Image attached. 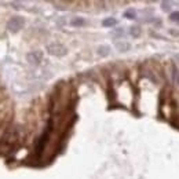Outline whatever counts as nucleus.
Masks as SVG:
<instances>
[{
  "instance_id": "obj_2",
  "label": "nucleus",
  "mask_w": 179,
  "mask_h": 179,
  "mask_svg": "<svg viewBox=\"0 0 179 179\" xmlns=\"http://www.w3.org/2000/svg\"><path fill=\"white\" fill-rule=\"evenodd\" d=\"M25 25V20L22 17H12L11 20L8 21L7 24V28L11 30V32H18L20 29L24 28Z\"/></svg>"
},
{
  "instance_id": "obj_1",
  "label": "nucleus",
  "mask_w": 179,
  "mask_h": 179,
  "mask_svg": "<svg viewBox=\"0 0 179 179\" xmlns=\"http://www.w3.org/2000/svg\"><path fill=\"white\" fill-rule=\"evenodd\" d=\"M47 51L54 57H64L68 54L66 47L62 46V44H59V43H50L47 46Z\"/></svg>"
},
{
  "instance_id": "obj_5",
  "label": "nucleus",
  "mask_w": 179,
  "mask_h": 179,
  "mask_svg": "<svg viewBox=\"0 0 179 179\" xmlns=\"http://www.w3.org/2000/svg\"><path fill=\"white\" fill-rule=\"evenodd\" d=\"M116 48H117L119 51L124 52V51H127L128 48H130V44H128V43H123V41H117V43H116Z\"/></svg>"
},
{
  "instance_id": "obj_9",
  "label": "nucleus",
  "mask_w": 179,
  "mask_h": 179,
  "mask_svg": "<svg viewBox=\"0 0 179 179\" xmlns=\"http://www.w3.org/2000/svg\"><path fill=\"white\" fill-rule=\"evenodd\" d=\"M116 24H117V21H116L115 18H106V20H104V22H102L104 26H115Z\"/></svg>"
},
{
  "instance_id": "obj_10",
  "label": "nucleus",
  "mask_w": 179,
  "mask_h": 179,
  "mask_svg": "<svg viewBox=\"0 0 179 179\" xmlns=\"http://www.w3.org/2000/svg\"><path fill=\"white\" fill-rule=\"evenodd\" d=\"M124 17L130 18V20H134V18H136V12L134 10H127V11L124 12Z\"/></svg>"
},
{
  "instance_id": "obj_6",
  "label": "nucleus",
  "mask_w": 179,
  "mask_h": 179,
  "mask_svg": "<svg viewBox=\"0 0 179 179\" xmlns=\"http://www.w3.org/2000/svg\"><path fill=\"white\" fill-rule=\"evenodd\" d=\"M172 80L176 86H179V69L176 66H172Z\"/></svg>"
},
{
  "instance_id": "obj_3",
  "label": "nucleus",
  "mask_w": 179,
  "mask_h": 179,
  "mask_svg": "<svg viewBox=\"0 0 179 179\" xmlns=\"http://www.w3.org/2000/svg\"><path fill=\"white\" fill-rule=\"evenodd\" d=\"M26 59L33 65H39L43 59V52L41 51H30L26 54Z\"/></svg>"
},
{
  "instance_id": "obj_4",
  "label": "nucleus",
  "mask_w": 179,
  "mask_h": 179,
  "mask_svg": "<svg viewBox=\"0 0 179 179\" xmlns=\"http://www.w3.org/2000/svg\"><path fill=\"white\" fill-rule=\"evenodd\" d=\"M96 51H98V55H101V57H107V55H109V52H110V48L107 47V46H99Z\"/></svg>"
},
{
  "instance_id": "obj_7",
  "label": "nucleus",
  "mask_w": 179,
  "mask_h": 179,
  "mask_svg": "<svg viewBox=\"0 0 179 179\" xmlns=\"http://www.w3.org/2000/svg\"><path fill=\"white\" fill-rule=\"evenodd\" d=\"M8 125H10V121H3L1 125H0V142H1V139H3V135H4V132H6V130H7Z\"/></svg>"
},
{
  "instance_id": "obj_11",
  "label": "nucleus",
  "mask_w": 179,
  "mask_h": 179,
  "mask_svg": "<svg viewBox=\"0 0 179 179\" xmlns=\"http://www.w3.org/2000/svg\"><path fill=\"white\" fill-rule=\"evenodd\" d=\"M130 33H131L134 37H138V36L141 35V29H138L136 26H134V28H131L130 29Z\"/></svg>"
},
{
  "instance_id": "obj_8",
  "label": "nucleus",
  "mask_w": 179,
  "mask_h": 179,
  "mask_svg": "<svg viewBox=\"0 0 179 179\" xmlns=\"http://www.w3.org/2000/svg\"><path fill=\"white\" fill-rule=\"evenodd\" d=\"M86 24V21L83 20V18H73V20L70 21V25L72 26H81V25Z\"/></svg>"
},
{
  "instance_id": "obj_12",
  "label": "nucleus",
  "mask_w": 179,
  "mask_h": 179,
  "mask_svg": "<svg viewBox=\"0 0 179 179\" xmlns=\"http://www.w3.org/2000/svg\"><path fill=\"white\" fill-rule=\"evenodd\" d=\"M161 8H163L164 11H170V3H167V1H163V3H161Z\"/></svg>"
},
{
  "instance_id": "obj_13",
  "label": "nucleus",
  "mask_w": 179,
  "mask_h": 179,
  "mask_svg": "<svg viewBox=\"0 0 179 179\" xmlns=\"http://www.w3.org/2000/svg\"><path fill=\"white\" fill-rule=\"evenodd\" d=\"M171 20L172 21H179V11H175L171 14Z\"/></svg>"
}]
</instances>
